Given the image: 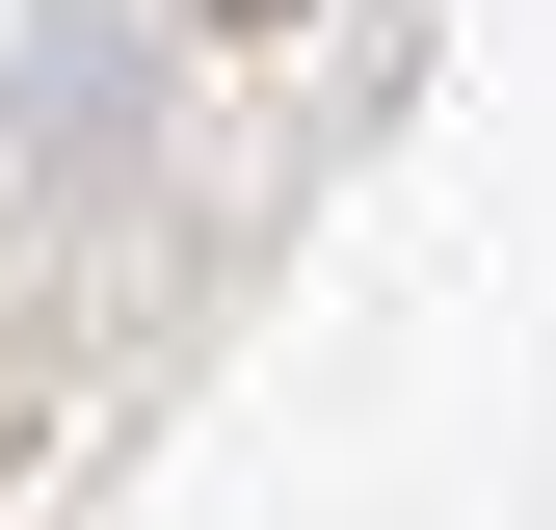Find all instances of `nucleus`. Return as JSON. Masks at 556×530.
I'll list each match as a JSON object with an SVG mask.
<instances>
[{
	"instance_id": "1",
	"label": "nucleus",
	"mask_w": 556,
	"mask_h": 530,
	"mask_svg": "<svg viewBox=\"0 0 556 530\" xmlns=\"http://www.w3.org/2000/svg\"><path fill=\"white\" fill-rule=\"evenodd\" d=\"M213 27H292V0H213Z\"/></svg>"
}]
</instances>
